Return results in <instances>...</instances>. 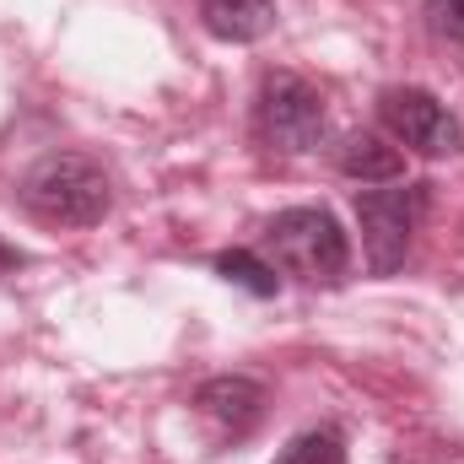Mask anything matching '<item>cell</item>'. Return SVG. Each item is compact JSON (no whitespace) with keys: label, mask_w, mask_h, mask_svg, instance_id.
<instances>
[{"label":"cell","mask_w":464,"mask_h":464,"mask_svg":"<svg viewBox=\"0 0 464 464\" xmlns=\"http://www.w3.org/2000/svg\"><path fill=\"white\" fill-rule=\"evenodd\" d=\"M22 206L60 227H98L114 206L109 173L82 151H49L22 179Z\"/></svg>","instance_id":"1"},{"label":"cell","mask_w":464,"mask_h":464,"mask_svg":"<svg viewBox=\"0 0 464 464\" xmlns=\"http://www.w3.org/2000/svg\"><path fill=\"white\" fill-rule=\"evenodd\" d=\"M265 243H270L276 265L286 276L308 281V286H341L351 270V243L324 206H292V211H281L265 227Z\"/></svg>","instance_id":"2"},{"label":"cell","mask_w":464,"mask_h":464,"mask_svg":"<svg viewBox=\"0 0 464 464\" xmlns=\"http://www.w3.org/2000/svg\"><path fill=\"white\" fill-rule=\"evenodd\" d=\"M421 211H427V184H389V189H362L356 195V222H362V248H367V265L372 276H394L416 243L421 227Z\"/></svg>","instance_id":"3"},{"label":"cell","mask_w":464,"mask_h":464,"mask_svg":"<svg viewBox=\"0 0 464 464\" xmlns=\"http://www.w3.org/2000/svg\"><path fill=\"white\" fill-rule=\"evenodd\" d=\"M254 130L276 151H314L324 140V98L292 71H270L254 98Z\"/></svg>","instance_id":"4"},{"label":"cell","mask_w":464,"mask_h":464,"mask_svg":"<svg viewBox=\"0 0 464 464\" xmlns=\"http://www.w3.org/2000/svg\"><path fill=\"white\" fill-rule=\"evenodd\" d=\"M378 119L400 146H411L421 157H459L464 151L459 119L449 114L427 87H389L378 98Z\"/></svg>","instance_id":"5"},{"label":"cell","mask_w":464,"mask_h":464,"mask_svg":"<svg viewBox=\"0 0 464 464\" xmlns=\"http://www.w3.org/2000/svg\"><path fill=\"white\" fill-rule=\"evenodd\" d=\"M265 405H270V394H265V383H254V378H243V372H222V378H206L200 383V394H195V411L222 432V438H248L259 421H265Z\"/></svg>","instance_id":"6"},{"label":"cell","mask_w":464,"mask_h":464,"mask_svg":"<svg viewBox=\"0 0 464 464\" xmlns=\"http://www.w3.org/2000/svg\"><path fill=\"white\" fill-rule=\"evenodd\" d=\"M200 22L222 44H259L276 27V0H200Z\"/></svg>","instance_id":"7"},{"label":"cell","mask_w":464,"mask_h":464,"mask_svg":"<svg viewBox=\"0 0 464 464\" xmlns=\"http://www.w3.org/2000/svg\"><path fill=\"white\" fill-rule=\"evenodd\" d=\"M335 162H341V173L356 179V184H394V179L405 173L400 146H389V140H383V135H372V130L346 135V140H341V151H335Z\"/></svg>","instance_id":"8"},{"label":"cell","mask_w":464,"mask_h":464,"mask_svg":"<svg viewBox=\"0 0 464 464\" xmlns=\"http://www.w3.org/2000/svg\"><path fill=\"white\" fill-rule=\"evenodd\" d=\"M211 270L232 281V286H243V292H254V297H276L281 292V276H276V265H265L254 248H222L217 259H211Z\"/></svg>","instance_id":"9"},{"label":"cell","mask_w":464,"mask_h":464,"mask_svg":"<svg viewBox=\"0 0 464 464\" xmlns=\"http://www.w3.org/2000/svg\"><path fill=\"white\" fill-rule=\"evenodd\" d=\"M276 464H346V443H341V432L335 427H314V432H303V438H292Z\"/></svg>","instance_id":"10"},{"label":"cell","mask_w":464,"mask_h":464,"mask_svg":"<svg viewBox=\"0 0 464 464\" xmlns=\"http://www.w3.org/2000/svg\"><path fill=\"white\" fill-rule=\"evenodd\" d=\"M427 22H432L438 38L464 44V0H427Z\"/></svg>","instance_id":"11"},{"label":"cell","mask_w":464,"mask_h":464,"mask_svg":"<svg viewBox=\"0 0 464 464\" xmlns=\"http://www.w3.org/2000/svg\"><path fill=\"white\" fill-rule=\"evenodd\" d=\"M16 265H22V248H11V243H0V276H5V270H16Z\"/></svg>","instance_id":"12"}]
</instances>
